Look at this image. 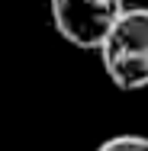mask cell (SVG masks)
Listing matches in <instances>:
<instances>
[{
  "instance_id": "6da1fadb",
  "label": "cell",
  "mask_w": 148,
  "mask_h": 151,
  "mask_svg": "<svg viewBox=\"0 0 148 151\" xmlns=\"http://www.w3.org/2000/svg\"><path fill=\"white\" fill-rule=\"evenodd\" d=\"M100 61L113 87L132 93L148 87V6H126L100 45Z\"/></svg>"
},
{
  "instance_id": "7a4b0ae2",
  "label": "cell",
  "mask_w": 148,
  "mask_h": 151,
  "mask_svg": "<svg viewBox=\"0 0 148 151\" xmlns=\"http://www.w3.org/2000/svg\"><path fill=\"white\" fill-rule=\"evenodd\" d=\"M52 26L64 42L84 52H100L103 39L126 10V0H52Z\"/></svg>"
},
{
  "instance_id": "3957f363",
  "label": "cell",
  "mask_w": 148,
  "mask_h": 151,
  "mask_svg": "<svg viewBox=\"0 0 148 151\" xmlns=\"http://www.w3.org/2000/svg\"><path fill=\"white\" fill-rule=\"evenodd\" d=\"M97 151H148V135H139V132H122V135L106 138L103 145H97Z\"/></svg>"
}]
</instances>
